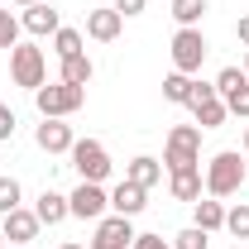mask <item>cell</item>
Listing matches in <instances>:
<instances>
[{"label":"cell","instance_id":"74e56055","mask_svg":"<svg viewBox=\"0 0 249 249\" xmlns=\"http://www.w3.org/2000/svg\"><path fill=\"white\" fill-rule=\"evenodd\" d=\"M15 249H29V245H15Z\"/></svg>","mask_w":249,"mask_h":249},{"label":"cell","instance_id":"f546056e","mask_svg":"<svg viewBox=\"0 0 249 249\" xmlns=\"http://www.w3.org/2000/svg\"><path fill=\"white\" fill-rule=\"evenodd\" d=\"M144 5H149V0H115V10H120L124 19H134V15H144Z\"/></svg>","mask_w":249,"mask_h":249},{"label":"cell","instance_id":"e0dca14e","mask_svg":"<svg viewBox=\"0 0 249 249\" xmlns=\"http://www.w3.org/2000/svg\"><path fill=\"white\" fill-rule=\"evenodd\" d=\"M187 110L196 115V124H201V129H220V124H225V115H230L220 96H206V101H192Z\"/></svg>","mask_w":249,"mask_h":249},{"label":"cell","instance_id":"ac0fdd59","mask_svg":"<svg viewBox=\"0 0 249 249\" xmlns=\"http://www.w3.org/2000/svg\"><path fill=\"white\" fill-rule=\"evenodd\" d=\"M192 206H196V225H201L206 235L225 230V201H220V196H201V201H192Z\"/></svg>","mask_w":249,"mask_h":249},{"label":"cell","instance_id":"8992f818","mask_svg":"<svg viewBox=\"0 0 249 249\" xmlns=\"http://www.w3.org/2000/svg\"><path fill=\"white\" fill-rule=\"evenodd\" d=\"M206 38H201V29H178L173 34V72H201V62H206Z\"/></svg>","mask_w":249,"mask_h":249},{"label":"cell","instance_id":"1f68e13d","mask_svg":"<svg viewBox=\"0 0 249 249\" xmlns=\"http://www.w3.org/2000/svg\"><path fill=\"white\" fill-rule=\"evenodd\" d=\"M235 38H240V43L249 48V15H240V24H235Z\"/></svg>","mask_w":249,"mask_h":249},{"label":"cell","instance_id":"3957f363","mask_svg":"<svg viewBox=\"0 0 249 249\" xmlns=\"http://www.w3.org/2000/svg\"><path fill=\"white\" fill-rule=\"evenodd\" d=\"M245 163H240V154H235V149H220L216 158H211V163H206V196H220V201H225V196H235V192H240V187H245Z\"/></svg>","mask_w":249,"mask_h":249},{"label":"cell","instance_id":"484cf974","mask_svg":"<svg viewBox=\"0 0 249 249\" xmlns=\"http://www.w3.org/2000/svg\"><path fill=\"white\" fill-rule=\"evenodd\" d=\"M245 82H249V77H245V72H240V67H220V77H216V96H220V101H225V96H230V91H240Z\"/></svg>","mask_w":249,"mask_h":249},{"label":"cell","instance_id":"8fae6325","mask_svg":"<svg viewBox=\"0 0 249 249\" xmlns=\"http://www.w3.org/2000/svg\"><path fill=\"white\" fill-rule=\"evenodd\" d=\"M120 29H124V15L115 10V5H110V10H91V15H87V34H91L96 43H115Z\"/></svg>","mask_w":249,"mask_h":249},{"label":"cell","instance_id":"44dd1931","mask_svg":"<svg viewBox=\"0 0 249 249\" xmlns=\"http://www.w3.org/2000/svg\"><path fill=\"white\" fill-rule=\"evenodd\" d=\"M192 87H196V82H192L187 72H173V77H163V101L187 106V101H192Z\"/></svg>","mask_w":249,"mask_h":249},{"label":"cell","instance_id":"7a4b0ae2","mask_svg":"<svg viewBox=\"0 0 249 249\" xmlns=\"http://www.w3.org/2000/svg\"><path fill=\"white\" fill-rule=\"evenodd\" d=\"M34 106H38V115L43 120H67V115H77L82 106H87V87H67V82H43L38 91H34Z\"/></svg>","mask_w":249,"mask_h":249},{"label":"cell","instance_id":"4dcf8cb0","mask_svg":"<svg viewBox=\"0 0 249 249\" xmlns=\"http://www.w3.org/2000/svg\"><path fill=\"white\" fill-rule=\"evenodd\" d=\"M10 134H15V110L0 106V139H10Z\"/></svg>","mask_w":249,"mask_h":249},{"label":"cell","instance_id":"e575fe53","mask_svg":"<svg viewBox=\"0 0 249 249\" xmlns=\"http://www.w3.org/2000/svg\"><path fill=\"white\" fill-rule=\"evenodd\" d=\"M245 154H249V124H245Z\"/></svg>","mask_w":249,"mask_h":249},{"label":"cell","instance_id":"ba28073f","mask_svg":"<svg viewBox=\"0 0 249 249\" xmlns=\"http://www.w3.org/2000/svg\"><path fill=\"white\" fill-rule=\"evenodd\" d=\"M67 211H72L77 220H101L106 211H110V192H106L101 182H82L72 196H67Z\"/></svg>","mask_w":249,"mask_h":249},{"label":"cell","instance_id":"4fadbf2b","mask_svg":"<svg viewBox=\"0 0 249 249\" xmlns=\"http://www.w3.org/2000/svg\"><path fill=\"white\" fill-rule=\"evenodd\" d=\"M19 24H24V29L34 34V38H48V34H58V29H62L58 10H53L48 0H43V5H29V10L19 15Z\"/></svg>","mask_w":249,"mask_h":249},{"label":"cell","instance_id":"5bb4252c","mask_svg":"<svg viewBox=\"0 0 249 249\" xmlns=\"http://www.w3.org/2000/svg\"><path fill=\"white\" fill-rule=\"evenodd\" d=\"M168 192H173V201H201V192H206V178H201V168L168 173Z\"/></svg>","mask_w":249,"mask_h":249},{"label":"cell","instance_id":"cb8c5ba5","mask_svg":"<svg viewBox=\"0 0 249 249\" xmlns=\"http://www.w3.org/2000/svg\"><path fill=\"white\" fill-rule=\"evenodd\" d=\"M225 230H230L235 240H249V206H245V201L225 211Z\"/></svg>","mask_w":249,"mask_h":249},{"label":"cell","instance_id":"9c48e42d","mask_svg":"<svg viewBox=\"0 0 249 249\" xmlns=\"http://www.w3.org/2000/svg\"><path fill=\"white\" fill-rule=\"evenodd\" d=\"M34 144H38L43 154H72L77 134H72V124H67V120H43L38 129H34Z\"/></svg>","mask_w":249,"mask_h":249},{"label":"cell","instance_id":"5b68a950","mask_svg":"<svg viewBox=\"0 0 249 249\" xmlns=\"http://www.w3.org/2000/svg\"><path fill=\"white\" fill-rule=\"evenodd\" d=\"M72 168H77L82 182H106V178H110V154H106V144H101V139H77V144H72Z\"/></svg>","mask_w":249,"mask_h":249},{"label":"cell","instance_id":"7402d4cb","mask_svg":"<svg viewBox=\"0 0 249 249\" xmlns=\"http://www.w3.org/2000/svg\"><path fill=\"white\" fill-rule=\"evenodd\" d=\"M53 53H58V58L82 53V29H58V34H53Z\"/></svg>","mask_w":249,"mask_h":249},{"label":"cell","instance_id":"83f0119b","mask_svg":"<svg viewBox=\"0 0 249 249\" xmlns=\"http://www.w3.org/2000/svg\"><path fill=\"white\" fill-rule=\"evenodd\" d=\"M225 110H230V115H240V120H249V82L240 87V91L225 96Z\"/></svg>","mask_w":249,"mask_h":249},{"label":"cell","instance_id":"2e32d148","mask_svg":"<svg viewBox=\"0 0 249 249\" xmlns=\"http://www.w3.org/2000/svg\"><path fill=\"white\" fill-rule=\"evenodd\" d=\"M124 178H129V182H139L144 192H149V187L163 182V163H158V158H149V154H139L129 168H124Z\"/></svg>","mask_w":249,"mask_h":249},{"label":"cell","instance_id":"30bf717a","mask_svg":"<svg viewBox=\"0 0 249 249\" xmlns=\"http://www.w3.org/2000/svg\"><path fill=\"white\" fill-rule=\"evenodd\" d=\"M38 225H43V220L34 216V211H24V206H15L10 216H0V230H5L10 245H29L34 235H38Z\"/></svg>","mask_w":249,"mask_h":249},{"label":"cell","instance_id":"7c38bea8","mask_svg":"<svg viewBox=\"0 0 249 249\" xmlns=\"http://www.w3.org/2000/svg\"><path fill=\"white\" fill-rule=\"evenodd\" d=\"M144 196H149V192H144V187L139 182H129V178H124L120 187H115V192H110V211H115V216H139V211H144V206H149V201H144Z\"/></svg>","mask_w":249,"mask_h":249},{"label":"cell","instance_id":"52a82bcc","mask_svg":"<svg viewBox=\"0 0 249 249\" xmlns=\"http://www.w3.org/2000/svg\"><path fill=\"white\" fill-rule=\"evenodd\" d=\"M134 235H139L134 220L110 211V216L96 220V235H91V245H87V249H129V245H134Z\"/></svg>","mask_w":249,"mask_h":249},{"label":"cell","instance_id":"6da1fadb","mask_svg":"<svg viewBox=\"0 0 249 249\" xmlns=\"http://www.w3.org/2000/svg\"><path fill=\"white\" fill-rule=\"evenodd\" d=\"M201 163V124H173L168 144H163V168L168 173H187Z\"/></svg>","mask_w":249,"mask_h":249},{"label":"cell","instance_id":"9a60e30c","mask_svg":"<svg viewBox=\"0 0 249 249\" xmlns=\"http://www.w3.org/2000/svg\"><path fill=\"white\" fill-rule=\"evenodd\" d=\"M34 216L43 220V225H58V220H67L72 211H67V196L62 192H53V187H43V196L34 201Z\"/></svg>","mask_w":249,"mask_h":249},{"label":"cell","instance_id":"d6a6232c","mask_svg":"<svg viewBox=\"0 0 249 249\" xmlns=\"http://www.w3.org/2000/svg\"><path fill=\"white\" fill-rule=\"evenodd\" d=\"M10 5H19V10H29V5H43V0H10Z\"/></svg>","mask_w":249,"mask_h":249},{"label":"cell","instance_id":"d6986e66","mask_svg":"<svg viewBox=\"0 0 249 249\" xmlns=\"http://www.w3.org/2000/svg\"><path fill=\"white\" fill-rule=\"evenodd\" d=\"M91 77H96V67H91V58H87V53L62 58V82H67V87H87Z\"/></svg>","mask_w":249,"mask_h":249},{"label":"cell","instance_id":"ffe728a7","mask_svg":"<svg viewBox=\"0 0 249 249\" xmlns=\"http://www.w3.org/2000/svg\"><path fill=\"white\" fill-rule=\"evenodd\" d=\"M206 10H211L206 0H173V19H178V29H196Z\"/></svg>","mask_w":249,"mask_h":249},{"label":"cell","instance_id":"277c9868","mask_svg":"<svg viewBox=\"0 0 249 249\" xmlns=\"http://www.w3.org/2000/svg\"><path fill=\"white\" fill-rule=\"evenodd\" d=\"M10 82L24 87V91H38L48 82V58L38 43H15L10 48Z\"/></svg>","mask_w":249,"mask_h":249},{"label":"cell","instance_id":"d4e9b609","mask_svg":"<svg viewBox=\"0 0 249 249\" xmlns=\"http://www.w3.org/2000/svg\"><path fill=\"white\" fill-rule=\"evenodd\" d=\"M19 29H24V24H19V15L0 10V48H5V53H10L15 43H19Z\"/></svg>","mask_w":249,"mask_h":249},{"label":"cell","instance_id":"d590c367","mask_svg":"<svg viewBox=\"0 0 249 249\" xmlns=\"http://www.w3.org/2000/svg\"><path fill=\"white\" fill-rule=\"evenodd\" d=\"M0 249H5V230H0Z\"/></svg>","mask_w":249,"mask_h":249},{"label":"cell","instance_id":"f1b7e54d","mask_svg":"<svg viewBox=\"0 0 249 249\" xmlns=\"http://www.w3.org/2000/svg\"><path fill=\"white\" fill-rule=\"evenodd\" d=\"M129 249H173V245H168L163 235H134V245H129Z\"/></svg>","mask_w":249,"mask_h":249},{"label":"cell","instance_id":"603a6c76","mask_svg":"<svg viewBox=\"0 0 249 249\" xmlns=\"http://www.w3.org/2000/svg\"><path fill=\"white\" fill-rule=\"evenodd\" d=\"M206 245H211V235H206L201 225H187V230L173 235V249H206Z\"/></svg>","mask_w":249,"mask_h":249},{"label":"cell","instance_id":"4316f807","mask_svg":"<svg viewBox=\"0 0 249 249\" xmlns=\"http://www.w3.org/2000/svg\"><path fill=\"white\" fill-rule=\"evenodd\" d=\"M19 196H24V192H19V182H15V178H0V216H10L15 206H24Z\"/></svg>","mask_w":249,"mask_h":249},{"label":"cell","instance_id":"8d00e7d4","mask_svg":"<svg viewBox=\"0 0 249 249\" xmlns=\"http://www.w3.org/2000/svg\"><path fill=\"white\" fill-rule=\"evenodd\" d=\"M245 77H249V58H245Z\"/></svg>","mask_w":249,"mask_h":249},{"label":"cell","instance_id":"836d02e7","mask_svg":"<svg viewBox=\"0 0 249 249\" xmlns=\"http://www.w3.org/2000/svg\"><path fill=\"white\" fill-rule=\"evenodd\" d=\"M53 249H87V245H72V240H62V245H53Z\"/></svg>","mask_w":249,"mask_h":249}]
</instances>
